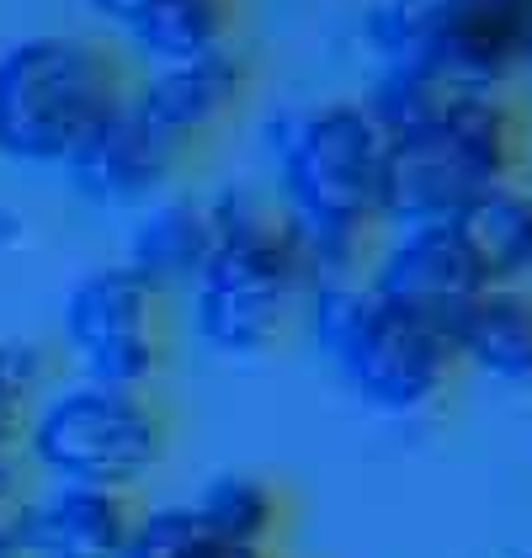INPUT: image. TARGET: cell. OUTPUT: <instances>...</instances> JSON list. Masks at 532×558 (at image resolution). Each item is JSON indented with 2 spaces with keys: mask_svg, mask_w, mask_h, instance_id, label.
Wrapping results in <instances>:
<instances>
[{
  "mask_svg": "<svg viewBox=\"0 0 532 558\" xmlns=\"http://www.w3.org/2000/svg\"><path fill=\"white\" fill-rule=\"evenodd\" d=\"M367 112L384 123V229L458 223L511 181H528L532 133L511 90H437L404 75H373Z\"/></svg>",
  "mask_w": 532,
  "mask_h": 558,
  "instance_id": "6da1fadb",
  "label": "cell"
},
{
  "mask_svg": "<svg viewBox=\"0 0 532 558\" xmlns=\"http://www.w3.org/2000/svg\"><path fill=\"white\" fill-rule=\"evenodd\" d=\"M271 160V203L299 234L314 282H347L367 271L384 234L389 138L362 96H330L299 112H277L262 129Z\"/></svg>",
  "mask_w": 532,
  "mask_h": 558,
  "instance_id": "7a4b0ae2",
  "label": "cell"
},
{
  "mask_svg": "<svg viewBox=\"0 0 532 558\" xmlns=\"http://www.w3.org/2000/svg\"><path fill=\"white\" fill-rule=\"evenodd\" d=\"M214 251L192 282V330L219 356H262L288 336L314 288L310 260L277 203L256 186H223L208 197Z\"/></svg>",
  "mask_w": 532,
  "mask_h": 558,
  "instance_id": "3957f363",
  "label": "cell"
},
{
  "mask_svg": "<svg viewBox=\"0 0 532 558\" xmlns=\"http://www.w3.org/2000/svg\"><path fill=\"white\" fill-rule=\"evenodd\" d=\"M299 325L336 384L373 415H426L458 378L447 325L378 299L362 277L314 282L299 303Z\"/></svg>",
  "mask_w": 532,
  "mask_h": 558,
  "instance_id": "277c9868",
  "label": "cell"
},
{
  "mask_svg": "<svg viewBox=\"0 0 532 558\" xmlns=\"http://www.w3.org/2000/svg\"><path fill=\"white\" fill-rule=\"evenodd\" d=\"M129 90V59L90 33H38L0 48V160L59 171Z\"/></svg>",
  "mask_w": 532,
  "mask_h": 558,
  "instance_id": "5b68a950",
  "label": "cell"
},
{
  "mask_svg": "<svg viewBox=\"0 0 532 558\" xmlns=\"http://www.w3.org/2000/svg\"><path fill=\"white\" fill-rule=\"evenodd\" d=\"M166 415L144 388L70 384L33 404L22 452L53 484H90L133 495L166 458Z\"/></svg>",
  "mask_w": 532,
  "mask_h": 558,
  "instance_id": "8992f818",
  "label": "cell"
},
{
  "mask_svg": "<svg viewBox=\"0 0 532 558\" xmlns=\"http://www.w3.org/2000/svg\"><path fill=\"white\" fill-rule=\"evenodd\" d=\"M356 33L378 75L437 90H506L522 75L485 0H373Z\"/></svg>",
  "mask_w": 532,
  "mask_h": 558,
  "instance_id": "52a82bcc",
  "label": "cell"
},
{
  "mask_svg": "<svg viewBox=\"0 0 532 558\" xmlns=\"http://www.w3.org/2000/svg\"><path fill=\"white\" fill-rule=\"evenodd\" d=\"M59 330L86 384L149 388L166 367V299L129 266H96L70 293Z\"/></svg>",
  "mask_w": 532,
  "mask_h": 558,
  "instance_id": "ba28073f",
  "label": "cell"
},
{
  "mask_svg": "<svg viewBox=\"0 0 532 558\" xmlns=\"http://www.w3.org/2000/svg\"><path fill=\"white\" fill-rule=\"evenodd\" d=\"M362 282L378 299L447 325L463 303L489 288V271L463 218L458 223H389L367 256Z\"/></svg>",
  "mask_w": 532,
  "mask_h": 558,
  "instance_id": "9c48e42d",
  "label": "cell"
},
{
  "mask_svg": "<svg viewBox=\"0 0 532 558\" xmlns=\"http://www.w3.org/2000/svg\"><path fill=\"white\" fill-rule=\"evenodd\" d=\"M245 96H251V64L229 44L181 64H149L144 75H133L129 107L192 160L245 107Z\"/></svg>",
  "mask_w": 532,
  "mask_h": 558,
  "instance_id": "30bf717a",
  "label": "cell"
},
{
  "mask_svg": "<svg viewBox=\"0 0 532 558\" xmlns=\"http://www.w3.org/2000/svg\"><path fill=\"white\" fill-rule=\"evenodd\" d=\"M181 166H186V155L177 144H166L123 101L59 171L70 181V192L81 203H90V208H133V214H144L149 203H160L177 186Z\"/></svg>",
  "mask_w": 532,
  "mask_h": 558,
  "instance_id": "8fae6325",
  "label": "cell"
},
{
  "mask_svg": "<svg viewBox=\"0 0 532 558\" xmlns=\"http://www.w3.org/2000/svg\"><path fill=\"white\" fill-rule=\"evenodd\" d=\"M133 506L123 489L48 484L44 495H22L16 532L22 558H123L133 537Z\"/></svg>",
  "mask_w": 532,
  "mask_h": 558,
  "instance_id": "7c38bea8",
  "label": "cell"
},
{
  "mask_svg": "<svg viewBox=\"0 0 532 558\" xmlns=\"http://www.w3.org/2000/svg\"><path fill=\"white\" fill-rule=\"evenodd\" d=\"M458 373L500 388H532V282H489L447 319Z\"/></svg>",
  "mask_w": 532,
  "mask_h": 558,
  "instance_id": "4fadbf2b",
  "label": "cell"
},
{
  "mask_svg": "<svg viewBox=\"0 0 532 558\" xmlns=\"http://www.w3.org/2000/svg\"><path fill=\"white\" fill-rule=\"evenodd\" d=\"M86 5L144 64H181L229 48L240 22V0H86Z\"/></svg>",
  "mask_w": 532,
  "mask_h": 558,
  "instance_id": "5bb4252c",
  "label": "cell"
},
{
  "mask_svg": "<svg viewBox=\"0 0 532 558\" xmlns=\"http://www.w3.org/2000/svg\"><path fill=\"white\" fill-rule=\"evenodd\" d=\"M214 251V214L208 197L192 192H166L160 203H149L129 234V266L138 282H149L160 299L171 293H192V282L203 277Z\"/></svg>",
  "mask_w": 532,
  "mask_h": 558,
  "instance_id": "9a60e30c",
  "label": "cell"
},
{
  "mask_svg": "<svg viewBox=\"0 0 532 558\" xmlns=\"http://www.w3.org/2000/svg\"><path fill=\"white\" fill-rule=\"evenodd\" d=\"M186 506L208 532H219L240 548H277L282 521H288L282 489L262 473H214Z\"/></svg>",
  "mask_w": 532,
  "mask_h": 558,
  "instance_id": "2e32d148",
  "label": "cell"
},
{
  "mask_svg": "<svg viewBox=\"0 0 532 558\" xmlns=\"http://www.w3.org/2000/svg\"><path fill=\"white\" fill-rule=\"evenodd\" d=\"M489 282H532V181H511L463 218Z\"/></svg>",
  "mask_w": 532,
  "mask_h": 558,
  "instance_id": "e0dca14e",
  "label": "cell"
},
{
  "mask_svg": "<svg viewBox=\"0 0 532 558\" xmlns=\"http://www.w3.org/2000/svg\"><path fill=\"white\" fill-rule=\"evenodd\" d=\"M277 548H240L219 532H208L192 506H160V511H138L133 537L123 558H266Z\"/></svg>",
  "mask_w": 532,
  "mask_h": 558,
  "instance_id": "ac0fdd59",
  "label": "cell"
},
{
  "mask_svg": "<svg viewBox=\"0 0 532 558\" xmlns=\"http://www.w3.org/2000/svg\"><path fill=\"white\" fill-rule=\"evenodd\" d=\"M27 415H33V404H22L16 393L0 388V506L22 500V463H27L22 436H27Z\"/></svg>",
  "mask_w": 532,
  "mask_h": 558,
  "instance_id": "d6986e66",
  "label": "cell"
},
{
  "mask_svg": "<svg viewBox=\"0 0 532 558\" xmlns=\"http://www.w3.org/2000/svg\"><path fill=\"white\" fill-rule=\"evenodd\" d=\"M44 384H48V351L38 341L5 336V341H0V388L16 393L22 404H33V393Z\"/></svg>",
  "mask_w": 532,
  "mask_h": 558,
  "instance_id": "ffe728a7",
  "label": "cell"
},
{
  "mask_svg": "<svg viewBox=\"0 0 532 558\" xmlns=\"http://www.w3.org/2000/svg\"><path fill=\"white\" fill-rule=\"evenodd\" d=\"M495 11V22L506 27L511 38V53H517V70L532 75V0H485Z\"/></svg>",
  "mask_w": 532,
  "mask_h": 558,
  "instance_id": "44dd1931",
  "label": "cell"
},
{
  "mask_svg": "<svg viewBox=\"0 0 532 558\" xmlns=\"http://www.w3.org/2000/svg\"><path fill=\"white\" fill-rule=\"evenodd\" d=\"M22 506V500H16ZM16 506H0V558H22V532H16Z\"/></svg>",
  "mask_w": 532,
  "mask_h": 558,
  "instance_id": "7402d4cb",
  "label": "cell"
},
{
  "mask_svg": "<svg viewBox=\"0 0 532 558\" xmlns=\"http://www.w3.org/2000/svg\"><path fill=\"white\" fill-rule=\"evenodd\" d=\"M22 234H27V223L16 214H0V245H22Z\"/></svg>",
  "mask_w": 532,
  "mask_h": 558,
  "instance_id": "603a6c76",
  "label": "cell"
},
{
  "mask_svg": "<svg viewBox=\"0 0 532 558\" xmlns=\"http://www.w3.org/2000/svg\"><path fill=\"white\" fill-rule=\"evenodd\" d=\"M266 558H282V554H266Z\"/></svg>",
  "mask_w": 532,
  "mask_h": 558,
  "instance_id": "cb8c5ba5",
  "label": "cell"
},
{
  "mask_svg": "<svg viewBox=\"0 0 532 558\" xmlns=\"http://www.w3.org/2000/svg\"><path fill=\"white\" fill-rule=\"evenodd\" d=\"M522 558H532V554H522Z\"/></svg>",
  "mask_w": 532,
  "mask_h": 558,
  "instance_id": "d4e9b609",
  "label": "cell"
}]
</instances>
